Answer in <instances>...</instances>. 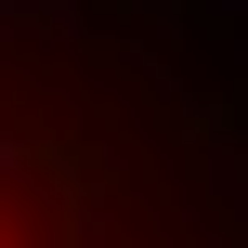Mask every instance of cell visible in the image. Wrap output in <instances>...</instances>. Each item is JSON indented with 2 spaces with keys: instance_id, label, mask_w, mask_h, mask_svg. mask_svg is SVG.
<instances>
[{
  "instance_id": "cell-1",
  "label": "cell",
  "mask_w": 248,
  "mask_h": 248,
  "mask_svg": "<svg viewBox=\"0 0 248 248\" xmlns=\"http://www.w3.org/2000/svg\"><path fill=\"white\" fill-rule=\"evenodd\" d=\"M0 26H13V39H65V26H78V0H0Z\"/></svg>"
},
{
  "instance_id": "cell-2",
  "label": "cell",
  "mask_w": 248,
  "mask_h": 248,
  "mask_svg": "<svg viewBox=\"0 0 248 248\" xmlns=\"http://www.w3.org/2000/svg\"><path fill=\"white\" fill-rule=\"evenodd\" d=\"M26 170H39V144H13V131H0V183H26Z\"/></svg>"
},
{
  "instance_id": "cell-3",
  "label": "cell",
  "mask_w": 248,
  "mask_h": 248,
  "mask_svg": "<svg viewBox=\"0 0 248 248\" xmlns=\"http://www.w3.org/2000/svg\"><path fill=\"white\" fill-rule=\"evenodd\" d=\"M222 13H235V26H248V0H222Z\"/></svg>"
}]
</instances>
